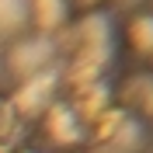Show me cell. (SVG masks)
Returning <instances> with one entry per match:
<instances>
[{"label": "cell", "mask_w": 153, "mask_h": 153, "mask_svg": "<svg viewBox=\"0 0 153 153\" xmlns=\"http://www.w3.org/2000/svg\"><path fill=\"white\" fill-rule=\"evenodd\" d=\"M136 31H143V35H136V45L150 52L153 49V18H139L136 21Z\"/></svg>", "instance_id": "1"}, {"label": "cell", "mask_w": 153, "mask_h": 153, "mask_svg": "<svg viewBox=\"0 0 153 153\" xmlns=\"http://www.w3.org/2000/svg\"><path fill=\"white\" fill-rule=\"evenodd\" d=\"M14 4H18V7H25V0H0V25H14V21L25 18L21 10H14Z\"/></svg>", "instance_id": "2"}]
</instances>
